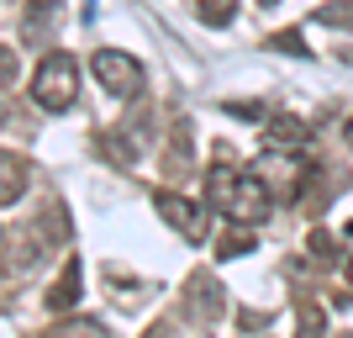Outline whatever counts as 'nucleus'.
I'll list each match as a JSON object with an SVG mask.
<instances>
[{
    "instance_id": "obj_1",
    "label": "nucleus",
    "mask_w": 353,
    "mask_h": 338,
    "mask_svg": "<svg viewBox=\"0 0 353 338\" xmlns=\"http://www.w3.org/2000/svg\"><path fill=\"white\" fill-rule=\"evenodd\" d=\"M206 201L227 222H264L274 212V191L264 185V175L243 169V164H211L206 169Z\"/></svg>"
},
{
    "instance_id": "obj_2",
    "label": "nucleus",
    "mask_w": 353,
    "mask_h": 338,
    "mask_svg": "<svg viewBox=\"0 0 353 338\" xmlns=\"http://www.w3.org/2000/svg\"><path fill=\"white\" fill-rule=\"evenodd\" d=\"M32 101L43 111H69L79 101V59L53 48L48 59H37V74H32Z\"/></svg>"
},
{
    "instance_id": "obj_3",
    "label": "nucleus",
    "mask_w": 353,
    "mask_h": 338,
    "mask_svg": "<svg viewBox=\"0 0 353 338\" xmlns=\"http://www.w3.org/2000/svg\"><path fill=\"white\" fill-rule=\"evenodd\" d=\"M153 206H159V217L179 238H190V243H206L211 238V201H190V196H179V191H159Z\"/></svg>"
},
{
    "instance_id": "obj_4",
    "label": "nucleus",
    "mask_w": 353,
    "mask_h": 338,
    "mask_svg": "<svg viewBox=\"0 0 353 338\" xmlns=\"http://www.w3.org/2000/svg\"><path fill=\"white\" fill-rule=\"evenodd\" d=\"M90 74L101 79L117 101H137L143 95V64L132 59V53H117V48H101L95 59H90Z\"/></svg>"
},
{
    "instance_id": "obj_5",
    "label": "nucleus",
    "mask_w": 353,
    "mask_h": 338,
    "mask_svg": "<svg viewBox=\"0 0 353 338\" xmlns=\"http://www.w3.org/2000/svg\"><path fill=\"white\" fill-rule=\"evenodd\" d=\"M253 169L264 175V185L274 196H295V191H301V169H306V164H301V159H285V148H269Z\"/></svg>"
},
{
    "instance_id": "obj_6",
    "label": "nucleus",
    "mask_w": 353,
    "mask_h": 338,
    "mask_svg": "<svg viewBox=\"0 0 353 338\" xmlns=\"http://www.w3.org/2000/svg\"><path fill=\"white\" fill-rule=\"evenodd\" d=\"M32 185V164L21 153H0V206H16Z\"/></svg>"
},
{
    "instance_id": "obj_7",
    "label": "nucleus",
    "mask_w": 353,
    "mask_h": 338,
    "mask_svg": "<svg viewBox=\"0 0 353 338\" xmlns=\"http://www.w3.org/2000/svg\"><path fill=\"white\" fill-rule=\"evenodd\" d=\"M59 11H63V0H27V37L32 43H48V37H53Z\"/></svg>"
},
{
    "instance_id": "obj_8",
    "label": "nucleus",
    "mask_w": 353,
    "mask_h": 338,
    "mask_svg": "<svg viewBox=\"0 0 353 338\" xmlns=\"http://www.w3.org/2000/svg\"><path fill=\"white\" fill-rule=\"evenodd\" d=\"M79 285H85V270H79V259H69V265H63V275L53 280V291H48V307H53V312L74 307V301H79Z\"/></svg>"
},
{
    "instance_id": "obj_9",
    "label": "nucleus",
    "mask_w": 353,
    "mask_h": 338,
    "mask_svg": "<svg viewBox=\"0 0 353 338\" xmlns=\"http://www.w3.org/2000/svg\"><path fill=\"white\" fill-rule=\"evenodd\" d=\"M269 148H306V127L290 117H274L269 122Z\"/></svg>"
},
{
    "instance_id": "obj_10",
    "label": "nucleus",
    "mask_w": 353,
    "mask_h": 338,
    "mask_svg": "<svg viewBox=\"0 0 353 338\" xmlns=\"http://www.w3.org/2000/svg\"><path fill=\"white\" fill-rule=\"evenodd\" d=\"M232 11H237V0H201V6H195V16H201L206 27H227Z\"/></svg>"
},
{
    "instance_id": "obj_11",
    "label": "nucleus",
    "mask_w": 353,
    "mask_h": 338,
    "mask_svg": "<svg viewBox=\"0 0 353 338\" xmlns=\"http://www.w3.org/2000/svg\"><path fill=\"white\" fill-rule=\"evenodd\" d=\"M243 227H248V222H232V233L221 238V259H232V254H243V249H253V238H243Z\"/></svg>"
},
{
    "instance_id": "obj_12",
    "label": "nucleus",
    "mask_w": 353,
    "mask_h": 338,
    "mask_svg": "<svg viewBox=\"0 0 353 338\" xmlns=\"http://www.w3.org/2000/svg\"><path fill=\"white\" fill-rule=\"evenodd\" d=\"M16 79V48H0V90Z\"/></svg>"
},
{
    "instance_id": "obj_13",
    "label": "nucleus",
    "mask_w": 353,
    "mask_h": 338,
    "mask_svg": "<svg viewBox=\"0 0 353 338\" xmlns=\"http://www.w3.org/2000/svg\"><path fill=\"white\" fill-rule=\"evenodd\" d=\"M343 133H348V148H353V117H348V127H343Z\"/></svg>"
},
{
    "instance_id": "obj_14",
    "label": "nucleus",
    "mask_w": 353,
    "mask_h": 338,
    "mask_svg": "<svg viewBox=\"0 0 353 338\" xmlns=\"http://www.w3.org/2000/svg\"><path fill=\"white\" fill-rule=\"evenodd\" d=\"M348 285H353V259H348Z\"/></svg>"
},
{
    "instance_id": "obj_15",
    "label": "nucleus",
    "mask_w": 353,
    "mask_h": 338,
    "mask_svg": "<svg viewBox=\"0 0 353 338\" xmlns=\"http://www.w3.org/2000/svg\"><path fill=\"white\" fill-rule=\"evenodd\" d=\"M264 6H274V0H264Z\"/></svg>"
}]
</instances>
